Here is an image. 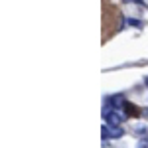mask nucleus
<instances>
[{"label":"nucleus","instance_id":"20e7f679","mask_svg":"<svg viewBox=\"0 0 148 148\" xmlns=\"http://www.w3.org/2000/svg\"><path fill=\"white\" fill-rule=\"evenodd\" d=\"M138 148H148V140H140L138 142Z\"/></svg>","mask_w":148,"mask_h":148},{"label":"nucleus","instance_id":"f03ea898","mask_svg":"<svg viewBox=\"0 0 148 148\" xmlns=\"http://www.w3.org/2000/svg\"><path fill=\"white\" fill-rule=\"evenodd\" d=\"M105 116V121H107V125H113V126H121V123L125 121L126 114H121L119 111H107V113H103Z\"/></svg>","mask_w":148,"mask_h":148},{"label":"nucleus","instance_id":"39448f33","mask_svg":"<svg viewBox=\"0 0 148 148\" xmlns=\"http://www.w3.org/2000/svg\"><path fill=\"white\" fill-rule=\"evenodd\" d=\"M128 2H136V4H144L142 0H128Z\"/></svg>","mask_w":148,"mask_h":148},{"label":"nucleus","instance_id":"423d86ee","mask_svg":"<svg viewBox=\"0 0 148 148\" xmlns=\"http://www.w3.org/2000/svg\"><path fill=\"white\" fill-rule=\"evenodd\" d=\"M144 83H146V85H148V77H146V79H144Z\"/></svg>","mask_w":148,"mask_h":148},{"label":"nucleus","instance_id":"7ed1b4c3","mask_svg":"<svg viewBox=\"0 0 148 148\" xmlns=\"http://www.w3.org/2000/svg\"><path fill=\"white\" fill-rule=\"evenodd\" d=\"M123 111H125L126 116H132V114H136L138 113V109L132 105V103H123Z\"/></svg>","mask_w":148,"mask_h":148},{"label":"nucleus","instance_id":"f257e3e1","mask_svg":"<svg viewBox=\"0 0 148 148\" xmlns=\"http://www.w3.org/2000/svg\"><path fill=\"white\" fill-rule=\"evenodd\" d=\"M101 134L105 140H114V138H121L125 134V130L121 126H113V125H105L101 128Z\"/></svg>","mask_w":148,"mask_h":148}]
</instances>
